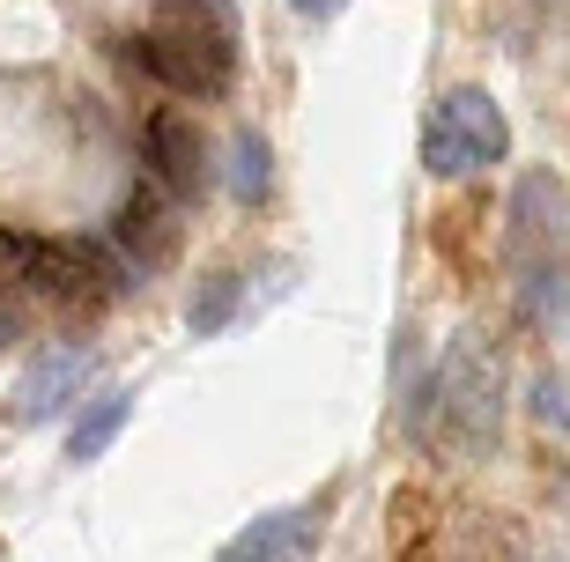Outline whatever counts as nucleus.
Here are the masks:
<instances>
[{"label":"nucleus","mask_w":570,"mask_h":562,"mask_svg":"<svg viewBox=\"0 0 570 562\" xmlns=\"http://www.w3.org/2000/svg\"><path fill=\"white\" fill-rule=\"evenodd\" d=\"M89 348H67V341H52V348H38L30 363L16 371V385H8V400H0V415L16 422V430H38V422L67 415L75 407V393L89 385Z\"/></svg>","instance_id":"423d86ee"},{"label":"nucleus","mask_w":570,"mask_h":562,"mask_svg":"<svg viewBox=\"0 0 570 562\" xmlns=\"http://www.w3.org/2000/svg\"><path fill=\"white\" fill-rule=\"evenodd\" d=\"M230 193L237 200H267V141L259 134H237L230 141Z\"/></svg>","instance_id":"2eb2a0df"},{"label":"nucleus","mask_w":570,"mask_h":562,"mask_svg":"<svg viewBox=\"0 0 570 562\" xmlns=\"http://www.w3.org/2000/svg\"><path fill=\"white\" fill-rule=\"evenodd\" d=\"M134 60L178 97H223L237 82V45H230V8L208 0H170L164 16L134 38Z\"/></svg>","instance_id":"f03ea898"},{"label":"nucleus","mask_w":570,"mask_h":562,"mask_svg":"<svg viewBox=\"0 0 570 562\" xmlns=\"http://www.w3.org/2000/svg\"><path fill=\"white\" fill-rule=\"evenodd\" d=\"M504 148H511V119L489 89H452L423 119V170L430 178H474V170L504 164Z\"/></svg>","instance_id":"20e7f679"},{"label":"nucleus","mask_w":570,"mask_h":562,"mask_svg":"<svg viewBox=\"0 0 570 562\" xmlns=\"http://www.w3.org/2000/svg\"><path fill=\"white\" fill-rule=\"evenodd\" d=\"M527 407H533V422H549V430L570 437V371L563 363H549V371L527 385Z\"/></svg>","instance_id":"4468645a"},{"label":"nucleus","mask_w":570,"mask_h":562,"mask_svg":"<svg viewBox=\"0 0 570 562\" xmlns=\"http://www.w3.org/2000/svg\"><path fill=\"white\" fill-rule=\"evenodd\" d=\"M8 334H16V318H8V312H0V341H8Z\"/></svg>","instance_id":"f3484780"},{"label":"nucleus","mask_w":570,"mask_h":562,"mask_svg":"<svg viewBox=\"0 0 570 562\" xmlns=\"http://www.w3.org/2000/svg\"><path fill=\"white\" fill-rule=\"evenodd\" d=\"M127 415H134V393H97L82 415H75V430H67V459H75V466L105 459V452H111V437L127 430Z\"/></svg>","instance_id":"9b49d317"},{"label":"nucleus","mask_w":570,"mask_h":562,"mask_svg":"<svg viewBox=\"0 0 570 562\" xmlns=\"http://www.w3.org/2000/svg\"><path fill=\"white\" fill-rule=\"evenodd\" d=\"M504 252H511L519 274H556L570 259V186L556 170H527V178H519Z\"/></svg>","instance_id":"39448f33"},{"label":"nucleus","mask_w":570,"mask_h":562,"mask_svg":"<svg viewBox=\"0 0 570 562\" xmlns=\"http://www.w3.org/2000/svg\"><path fill=\"white\" fill-rule=\"evenodd\" d=\"M0 267L16 274L30 296L60 312H105L127 289V267L89 237H38V229H0Z\"/></svg>","instance_id":"7ed1b4c3"},{"label":"nucleus","mask_w":570,"mask_h":562,"mask_svg":"<svg viewBox=\"0 0 570 562\" xmlns=\"http://www.w3.org/2000/svg\"><path fill=\"white\" fill-rule=\"evenodd\" d=\"M289 8H296V16H312V22H334L348 0H289Z\"/></svg>","instance_id":"dca6fc26"},{"label":"nucleus","mask_w":570,"mask_h":562,"mask_svg":"<svg viewBox=\"0 0 570 562\" xmlns=\"http://www.w3.org/2000/svg\"><path fill=\"white\" fill-rule=\"evenodd\" d=\"M111 245L127 252L119 267L134 274H156L178 259V215H170L164 186H134L127 200H119V215H111Z\"/></svg>","instance_id":"0eeeda50"},{"label":"nucleus","mask_w":570,"mask_h":562,"mask_svg":"<svg viewBox=\"0 0 570 562\" xmlns=\"http://www.w3.org/2000/svg\"><path fill=\"white\" fill-rule=\"evenodd\" d=\"M141 156H148V170H156L164 193H200L208 186V148H200L193 111H148L141 119Z\"/></svg>","instance_id":"1a4fd4ad"},{"label":"nucleus","mask_w":570,"mask_h":562,"mask_svg":"<svg viewBox=\"0 0 570 562\" xmlns=\"http://www.w3.org/2000/svg\"><path fill=\"white\" fill-rule=\"evenodd\" d=\"M497 415H504V355L482 326H460L444 341L438 371L423 385V415H415V437L438 459L466 466L474 452L497 444Z\"/></svg>","instance_id":"f257e3e1"},{"label":"nucleus","mask_w":570,"mask_h":562,"mask_svg":"<svg viewBox=\"0 0 570 562\" xmlns=\"http://www.w3.org/2000/svg\"><path fill=\"white\" fill-rule=\"evenodd\" d=\"M444 562H527V541H519V525H511V519H474V525H466V541L452 548Z\"/></svg>","instance_id":"ddd939ff"},{"label":"nucleus","mask_w":570,"mask_h":562,"mask_svg":"<svg viewBox=\"0 0 570 562\" xmlns=\"http://www.w3.org/2000/svg\"><path fill=\"white\" fill-rule=\"evenodd\" d=\"M237 296H245V282H237L230 267H215L208 282L186 296V326H193V334H223V326L237 318Z\"/></svg>","instance_id":"f8f14e48"},{"label":"nucleus","mask_w":570,"mask_h":562,"mask_svg":"<svg viewBox=\"0 0 570 562\" xmlns=\"http://www.w3.org/2000/svg\"><path fill=\"white\" fill-rule=\"evenodd\" d=\"M318 541H326V511L318 503H289V511H267L245 533H230L215 548V562H304Z\"/></svg>","instance_id":"6e6552de"},{"label":"nucleus","mask_w":570,"mask_h":562,"mask_svg":"<svg viewBox=\"0 0 570 562\" xmlns=\"http://www.w3.org/2000/svg\"><path fill=\"white\" fill-rule=\"evenodd\" d=\"M385 511H393V555L430 562V548H438V496H430L423 481H401Z\"/></svg>","instance_id":"9d476101"}]
</instances>
